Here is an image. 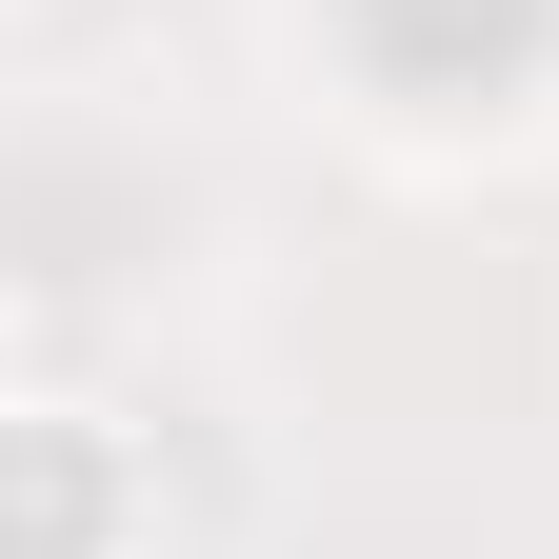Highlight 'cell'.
<instances>
[{"instance_id":"obj_1","label":"cell","mask_w":559,"mask_h":559,"mask_svg":"<svg viewBox=\"0 0 559 559\" xmlns=\"http://www.w3.org/2000/svg\"><path fill=\"white\" fill-rule=\"evenodd\" d=\"M0 520H21V559H160V460L81 400H21L0 419Z\"/></svg>"}]
</instances>
